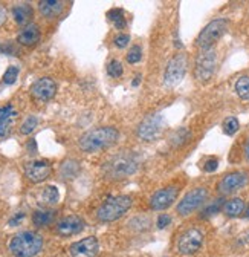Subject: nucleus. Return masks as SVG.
Segmentation results:
<instances>
[{"mask_svg": "<svg viewBox=\"0 0 249 257\" xmlns=\"http://www.w3.org/2000/svg\"><path fill=\"white\" fill-rule=\"evenodd\" d=\"M119 140V131L112 125L95 127L87 131L78 140V147L86 153H95L115 146Z\"/></svg>", "mask_w": 249, "mask_h": 257, "instance_id": "f257e3e1", "label": "nucleus"}, {"mask_svg": "<svg viewBox=\"0 0 249 257\" xmlns=\"http://www.w3.org/2000/svg\"><path fill=\"white\" fill-rule=\"evenodd\" d=\"M139 167V158L133 152H121L112 156L103 166V173L107 179H126Z\"/></svg>", "mask_w": 249, "mask_h": 257, "instance_id": "f03ea898", "label": "nucleus"}, {"mask_svg": "<svg viewBox=\"0 0 249 257\" xmlns=\"http://www.w3.org/2000/svg\"><path fill=\"white\" fill-rule=\"evenodd\" d=\"M45 240L36 231H22L13 236L8 249L14 257H36L43 249Z\"/></svg>", "mask_w": 249, "mask_h": 257, "instance_id": "7ed1b4c3", "label": "nucleus"}, {"mask_svg": "<svg viewBox=\"0 0 249 257\" xmlns=\"http://www.w3.org/2000/svg\"><path fill=\"white\" fill-rule=\"evenodd\" d=\"M133 205V199L127 195H119V196H110L107 198L95 213V217L101 223H112L121 219Z\"/></svg>", "mask_w": 249, "mask_h": 257, "instance_id": "20e7f679", "label": "nucleus"}, {"mask_svg": "<svg viewBox=\"0 0 249 257\" xmlns=\"http://www.w3.org/2000/svg\"><path fill=\"white\" fill-rule=\"evenodd\" d=\"M228 20L226 19H215L212 22H209L202 31L200 34L197 36V40H196V45L202 49V51H206V49H212V46L219 42L223 34L228 31Z\"/></svg>", "mask_w": 249, "mask_h": 257, "instance_id": "39448f33", "label": "nucleus"}, {"mask_svg": "<svg viewBox=\"0 0 249 257\" xmlns=\"http://www.w3.org/2000/svg\"><path fill=\"white\" fill-rule=\"evenodd\" d=\"M186 68H188V57H186L185 52H177L176 55H173L165 66L164 84L167 87L177 86L183 80L186 74Z\"/></svg>", "mask_w": 249, "mask_h": 257, "instance_id": "423d86ee", "label": "nucleus"}, {"mask_svg": "<svg viewBox=\"0 0 249 257\" xmlns=\"http://www.w3.org/2000/svg\"><path fill=\"white\" fill-rule=\"evenodd\" d=\"M164 116L161 113H151L145 116L136 127V137L144 143H151L158 140L164 131Z\"/></svg>", "mask_w": 249, "mask_h": 257, "instance_id": "0eeeda50", "label": "nucleus"}, {"mask_svg": "<svg viewBox=\"0 0 249 257\" xmlns=\"http://www.w3.org/2000/svg\"><path fill=\"white\" fill-rule=\"evenodd\" d=\"M208 190L205 187H197L193 188L191 191H188L186 195L179 201V204L176 205V213L182 217L190 216L191 213H194L196 210H199L208 199Z\"/></svg>", "mask_w": 249, "mask_h": 257, "instance_id": "6e6552de", "label": "nucleus"}, {"mask_svg": "<svg viewBox=\"0 0 249 257\" xmlns=\"http://www.w3.org/2000/svg\"><path fill=\"white\" fill-rule=\"evenodd\" d=\"M203 245V233L199 228H188L179 234L176 249L182 255H193Z\"/></svg>", "mask_w": 249, "mask_h": 257, "instance_id": "1a4fd4ad", "label": "nucleus"}, {"mask_svg": "<svg viewBox=\"0 0 249 257\" xmlns=\"http://www.w3.org/2000/svg\"><path fill=\"white\" fill-rule=\"evenodd\" d=\"M217 66V52L214 49L202 51L196 58L194 75L200 83H206L212 78Z\"/></svg>", "mask_w": 249, "mask_h": 257, "instance_id": "9d476101", "label": "nucleus"}, {"mask_svg": "<svg viewBox=\"0 0 249 257\" xmlns=\"http://www.w3.org/2000/svg\"><path fill=\"white\" fill-rule=\"evenodd\" d=\"M177 195H179V188L176 185H168V187H164L158 191H154L148 201L150 208L154 211L167 210L168 207L173 205V202H176Z\"/></svg>", "mask_w": 249, "mask_h": 257, "instance_id": "9b49d317", "label": "nucleus"}, {"mask_svg": "<svg viewBox=\"0 0 249 257\" xmlns=\"http://www.w3.org/2000/svg\"><path fill=\"white\" fill-rule=\"evenodd\" d=\"M84 227H86V222L80 216L71 214V216H66L57 222L55 233L61 237H71V236L81 233L84 230Z\"/></svg>", "mask_w": 249, "mask_h": 257, "instance_id": "f8f14e48", "label": "nucleus"}, {"mask_svg": "<svg viewBox=\"0 0 249 257\" xmlns=\"http://www.w3.org/2000/svg\"><path fill=\"white\" fill-rule=\"evenodd\" d=\"M29 92L37 101H49L57 93V83L51 77H42L33 83Z\"/></svg>", "mask_w": 249, "mask_h": 257, "instance_id": "ddd939ff", "label": "nucleus"}, {"mask_svg": "<svg viewBox=\"0 0 249 257\" xmlns=\"http://www.w3.org/2000/svg\"><path fill=\"white\" fill-rule=\"evenodd\" d=\"M249 181L247 173L244 172H232L228 173L222 178V181L217 185V190H219L220 195H232L237 190L243 188Z\"/></svg>", "mask_w": 249, "mask_h": 257, "instance_id": "4468645a", "label": "nucleus"}, {"mask_svg": "<svg viewBox=\"0 0 249 257\" xmlns=\"http://www.w3.org/2000/svg\"><path fill=\"white\" fill-rule=\"evenodd\" d=\"M52 173V167L48 161H31L25 166V176L29 182L40 184L46 181Z\"/></svg>", "mask_w": 249, "mask_h": 257, "instance_id": "2eb2a0df", "label": "nucleus"}, {"mask_svg": "<svg viewBox=\"0 0 249 257\" xmlns=\"http://www.w3.org/2000/svg\"><path fill=\"white\" fill-rule=\"evenodd\" d=\"M100 252V242L95 236L84 237L69 246L71 257H95Z\"/></svg>", "mask_w": 249, "mask_h": 257, "instance_id": "dca6fc26", "label": "nucleus"}, {"mask_svg": "<svg viewBox=\"0 0 249 257\" xmlns=\"http://www.w3.org/2000/svg\"><path fill=\"white\" fill-rule=\"evenodd\" d=\"M17 119V110L13 104L0 107V138L8 137L13 131V125Z\"/></svg>", "mask_w": 249, "mask_h": 257, "instance_id": "f3484780", "label": "nucleus"}, {"mask_svg": "<svg viewBox=\"0 0 249 257\" xmlns=\"http://www.w3.org/2000/svg\"><path fill=\"white\" fill-rule=\"evenodd\" d=\"M40 28L36 23H31L20 31V34L17 36V43L22 46H34L40 42Z\"/></svg>", "mask_w": 249, "mask_h": 257, "instance_id": "a211bd4d", "label": "nucleus"}, {"mask_svg": "<svg viewBox=\"0 0 249 257\" xmlns=\"http://www.w3.org/2000/svg\"><path fill=\"white\" fill-rule=\"evenodd\" d=\"M11 14H13L14 22L25 28V26L31 25V20L34 17V10L29 4H17L13 7Z\"/></svg>", "mask_w": 249, "mask_h": 257, "instance_id": "6ab92c4d", "label": "nucleus"}, {"mask_svg": "<svg viewBox=\"0 0 249 257\" xmlns=\"http://www.w3.org/2000/svg\"><path fill=\"white\" fill-rule=\"evenodd\" d=\"M65 10V2L60 0H43L39 4V11L46 19H57Z\"/></svg>", "mask_w": 249, "mask_h": 257, "instance_id": "aec40b11", "label": "nucleus"}, {"mask_svg": "<svg viewBox=\"0 0 249 257\" xmlns=\"http://www.w3.org/2000/svg\"><path fill=\"white\" fill-rule=\"evenodd\" d=\"M54 220H55V211L51 208H40L33 213V223L37 228L48 227Z\"/></svg>", "mask_w": 249, "mask_h": 257, "instance_id": "412c9836", "label": "nucleus"}, {"mask_svg": "<svg viewBox=\"0 0 249 257\" xmlns=\"http://www.w3.org/2000/svg\"><path fill=\"white\" fill-rule=\"evenodd\" d=\"M244 211V201L240 198H232L225 202L223 205V213L228 217H238Z\"/></svg>", "mask_w": 249, "mask_h": 257, "instance_id": "4be33fe9", "label": "nucleus"}, {"mask_svg": "<svg viewBox=\"0 0 249 257\" xmlns=\"http://www.w3.org/2000/svg\"><path fill=\"white\" fill-rule=\"evenodd\" d=\"M80 172V164L75 159H68L65 161L60 167V176L63 179H74Z\"/></svg>", "mask_w": 249, "mask_h": 257, "instance_id": "5701e85b", "label": "nucleus"}, {"mask_svg": "<svg viewBox=\"0 0 249 257\" xmlns=\"http://www.w3.org/2000/svg\"><path fill=\"white\" fill-rule=\"evenodd\" d=\"M42 201H43V204H46L49 207L58 204V201H60V191H58V188L55 185L45 187L43 191H42Z\"/></svg>", "mask_w": 249, "mask_h": 257, "instance_id": "b1692460", "label": "nucleus"}, {"mask_svg": "<svg viewBox=\"0 0 249 257\" xmlns=\"http://www.w3.org/2000/svg\"><path fill=\"white\" fill-rule=\"evenodd\" d=\"M107 19L113 23V26L116 29H124L127 26V22H126V17H124V11L119 10V8H113L107 13Z\"/></svg>", "mask_w": 249, "mask_h": 257, "instance_id": "393cba45", "label": "nucleus"}, {"mask_svg": "<svg viewBox=\"0 0 249 257\" xmlns=\"http://www.w3.org/2000/svg\"><path fill=\"white\" fill-rule=\"evenodd\" d=\"M223 205H225V201H223L222 198L212 201L211 204H208V205L202 210L200 217H211V216H214V214H217V213H220V210H223Z\"/></svg>", "mask_w": 249, "mask_h": 257, "instance_id": "a878e982", "label": "nucleus"}, {"mask_svg": "<svg viewBox=\"0 0 249 257\" xmlns=\"http://www.w3.org/2000/svg\"><path fill=\"white\" fill-rule=\"evenodd\" d=\"M234 89L241 100H249V77H240L235 81Z\"/></svg>", "mask_w": 249, "mask_h": 257, "instance_id": "bb28decb", "label": "nucleus"}, {"mask_svg": "<svg viewBox=\"0 0 249 257\" xmlns=\"http://www.w3.org/2000/svg\"><path fill=\"white\" fill-rule=\"evenodd\" d=\"M39 124V118L36 115H29L20 125V134L22 135H29L34 132V128L37 127Z\"/></svg>", "mask_w": 249, "mask_h": 257, "instance_id": "cd10ccee", "label": "nucleus"}, {"mask_svg": "<svg viewBox=\"0 0 249 257\" xmlns=\"http://www.w3.org/2000/svg\"><path fill=\"white\" fill-rule=\"evenodd\" d=\"M188 138H190V132L186 131V128H179V131L173 132V135H171V138H170V143H171L174 147H177V146L185 144L186 141H188Z\"/></svg>", "mask_w": 249, "mask_h": 257, "instance_id": "c85d7f7f", "label": "nucleus"}, {"mask_svg": "<svg viewBox=\"0 0 249 257\" xmlns=\"http://www.w3.org/2000/svg\"><path fill=\"white\" fill-rule=\"evenodd\" d=\"M240 128V122L235 116H228L223 121V132L229 137H232L234 134H237V131Z\"/></svg>", "mask_w": 249, "mask_h": 257, "instance_id": "c756f323", "label": "nucleus"}, {"mask_svg": "<svg viewBox=\"0 0 249 257\" xmlns=\"http://www.w3.org/2000/svg\"><path fill=\"white\" fill-rule=\"evenodd\" d=\"M124 72V68H122V63L119 60H112L109 64H107V74L112 77V78H119Z\"/></svg>", "mask_w": 249, "mask_h": 257, "instance_id": "7c9ffc66", "label": "nucleus"}, {"mask_svg": "<svg viewBox=\"0 0 249 257\" xmlns=\"http://www.w3.org/2000/svg\"><path fill=\"white\" fill-rule=\"evenodd\" d=\"M19 74H20V69L17 66H10L7 69V72L4 74V84H7V86L14 84L17 77H19Z\"/></svg>", "mask_w": 249, "mask_h": 257, "instance_id": "2f4dec72", "label": "nucleus"}, {"mask_svg": "<svg viewBox=\"0 0 249 257\" xmlns=\"http://www.w3.org/2000/svg\"><path fill=\"white\" fill-rule=\"evenodd\" d=\"M141 58H142V49H141V46H138V45L136 46H132L130 51H129V54H127V61L130 64H135V63H139Z\"/></svg>", "mask_w": 249, "mask_h": 257, "instance_id": "473e14b6", "label": "nucleus"}, {"mask_svg": "<svg viewBox=\"0 0 249 257\" xmlns=\"http://www.w3.org/2000/svg\"><path fill=\"white\" fill-rule=\"evenodd\" d=\"M113 43H115L116 48H126L130 43V36L129 34H118L113 39Z\"/></svg>", "mask_w": 249, "mask_h": 257, "instance_id": "72a5a7b5", "label": "nucleus"}, {"mask_svg": "<svg viewBox=\"0 0 249 257\" xmlns=\"http://www.w3.org/2000/svg\"><path fill=\"white\" fill-rule=\"evenodd\" d=\"M0 54H5V55H16L17 54V48L13 42H7L0 45Z\"/></svg>", "mask_w": 249, "mask_h": 257, "instance_id": "f704fd0d", "label": "nucleus"}, {"mask_svg": "<svg viewBox=\"0 0 249 257\" xmlns=\"http://www.w3.org/2000/svg\"><path fill=\"white\" fill-rule=\"evenodd\" d=\"M217 166H219V161H217V158H208L206 163L203 164V170L208 172V173H212L217 170Z\"/></svg>", "mask_w": 249, "mask_h": 257, "instance_id": "c9c22d12", "label": "nucleus"}, {"mask_svg": "<svg viewBox=\"0 0 249 257\" xmlns=\"http://www.w3.org/2000/svg\"><path fill=\"white\" fill-rule=\"evenodd\" d=\"M171 223V217L168 214H159L158 216V220H156V227L159 230H164L165 227H168V225Z\"/></svg>", "mask_w": 249, "mask_h": 257, "instance_id": "e433bc0d", "label": "nucleus"}, {"mask_svg": "<svg viewBox=\"0 0 249 257\" xmlns=\"http://www.w3.org/2000/svg\"><path fill=\"white\" fill-rule=\"evenodd\" d=\"M5 20H7V10L0 5V26L5 23Z\"/></svg>", "mask_w": 249, "mask_h": 257, "instance_id": "4c0bfd02", "label": "nucleus"}, {"mask_svg": "<svg viewBox=\"0 0 249 257\" xmlns=\"http://www.w3.org/2000/svg\"><path fill=\"white\" fill-rule=\"evenodd\" d=\"M26 147H28V150H29V152H34V153H36V152H37L36 140H29V143H28V146H26Z\"/></svg>", "mask_w": 249, "mask_h": 257, "instance_id": "58836bf2", "label": "nucleus"}, {"mask_svg": "<svg viewBox=\"0 0 249 257\" xmlns=\"http://www.w3.org/2000/svg\"><path fill=\"white\" fill-rule=\"evenodd\" d=\"M244 156H246V159L249 161V140L246 141V146H244Z\"/></svg>", "mask_w": 249, "mask_h": 257, "instance_id": "ea45409f", "label": "nucleus"}, {"mask_svg": "<svg viewBox=\"0 0 249 257\" xmlns=\"http://www.w3.org/2000/svg\"><path fill=\"white\" fill-rule=\"evenodd\" d=\"M246 217H249V205L246 207Z\"/></svg>", "mask_w": 249, "mask_h": 257, "instance_id": "a19ab883", "label": "nucleus"}, {"mask_svg": "<svg viewBox=\"0 0 249 257\" xmlns=\"http://www.w3.org/2000/svg\"><path fill=\"white\" fill-rule=\"evenodd\" d=\"M246 240H247V243H249V231H247V234H246Z\"/></svg>", "mask_w": 249, "mask_h": 257, "instance_id": "79ce46f5", "label": "nucleus"}]
</instances>
